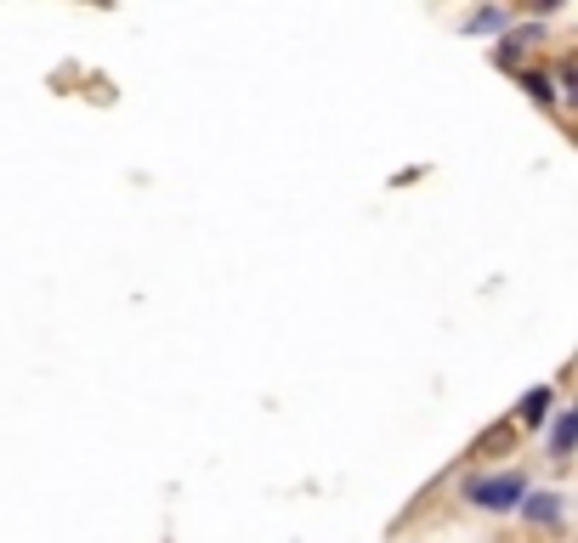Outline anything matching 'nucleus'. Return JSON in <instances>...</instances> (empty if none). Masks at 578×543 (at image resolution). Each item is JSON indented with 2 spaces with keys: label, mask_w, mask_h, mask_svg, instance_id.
I'll use <instances>...</instances> for the list:
<instances>
[{
  "label": "nucleus",
  "mask_w": 578,
  "mask_h": 543,
  "mask_svg": "<svg viewBox=\"0 0 578 543\" xmlns=\"http://www.w3.org/2000/svg\"><path fill=\"white\" fill-rule=\"evenodd\" d=\"M545 414H550V385L527 390V397H522V408H516V419H522V425H545Z\"/></svg>",
  "instance_id": "3"
},
{
  "label": "nucleus",
  "mask_w": 578,
  "mask_h": 543,
  "mask_svg": "<svg viewBox=\"0 0 578 543\" xmlns=\"http://www.w3.org/2000/svg\"><path fill=\"white\" fill-rule=\"evenodd\" d=\"M471 29H476V34H482V29H505V12H476Z\"/></svg>",
  "instance_id": "6"
},
{
  "label": "nucleus",
  "mask_w": 578,
  "mask_h": 543,
  "mask_svg": "<svg viewBox=\"0 0 578 543\" xmlns=\"http://www.w3.org/2000/svg\"><path fill=\"white\" fill-rule=\"evenodd\" d=\"M572 436H578V419H572V414H561V419H556V430H550V459H567Z\"/></svg>",
  "instance_id": "4"
},
{
  "label": "nucleus",
  "mask_w": 578,
  "mask_h": 543,
  "mask_svg": "<svg viewBox=\"0 0 578 543\" xmlns=\"http://www.w3.org/2000/svg\"><path fill=\"white\" fill-rule=\"evenodd\" d=\"M465 499H471L476 510H510V504L527 499V481H522V476H482V481L465 487Z\"/></svg>",
  "instance_id": "1"
},
{
  "label": "nucleus",
  "mask_w": 578,
  "mask_h": 543,
  "mask_svg": "<svg viewBox=\"0 0 578 543\" xmlns=\"http://www.w3.org/2000/svg\"><path fill=\"white\" fill-rule=\"evenodd\" d=\"M522 510H527V521H539V526H561V499H556V492H534Z\"/></svg>",
  "instance_id": "2"
},
{
  "label": "nucleus",
  "mask_w": 578,
  "mask_h": 543,
  "mask_svg": "<svg viewBox=\"0 0 578 543\" xmlns=\"http://www.w3.org/2000/svg\"><path fill=\"white\" fill-rule=\"evenodd\" d=\"M522 85H527V96H534V103H556V85H550L545 74H527Z\"/></svg>",
  "instance_id": "5"
}]
</instances>
